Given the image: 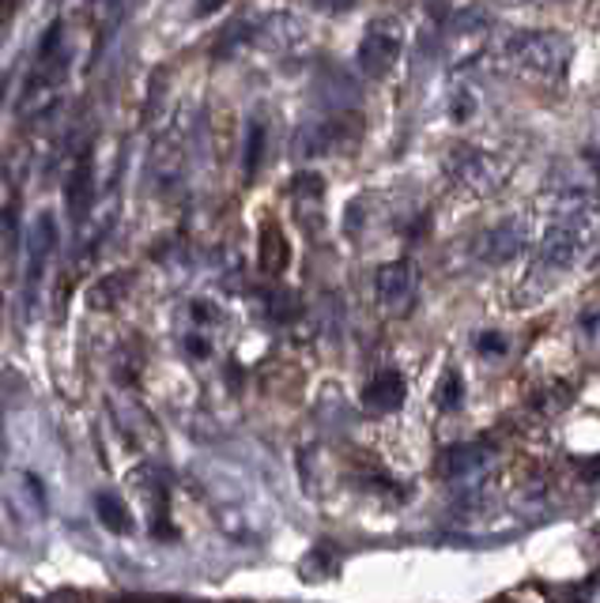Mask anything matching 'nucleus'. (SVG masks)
I'll list each match as a JSON object with an SVG mask.
<instances>
[{
  "instance_id": "nucleus-1",
  "label": "nucleus",
  "mask_w": 600,
  "mask_h": 603,
  "mask_svg": "<svg viewBox=\"0 0 600 603\" xmlns=\"http://www.w3.org/2000/svg\"><path fill=\"white\" fill-rule=\"evenodd\" d=\"M65 65H68V50H65V23H50V30L42 35V46L35 50V57H30V68L27 76H23V91H20V106L23 114H30V110H38L46 99H53L61 87V76H65Z\"/></svg>"
},
{
  "instance_id": "nucleus-2",
  "label": "nucleus",
  "mask_w": 600,
  "mask_h": 603,
  "mask_svg": "<svg viewBox=\"0 0 600 603\" xmlns=\"http://www.w3.org/2000/svg\"><path fill=\"white\" fill-rule=\"evenodd\" d=\"M510 53H514V61L525 73L559 79L566 73V65H571L574 50L559 30H521L510 42Z\"/></svg>"
},
{
  "instance_id": "nucleus-3",
  "label": "nucleus",
  "mask_w": 600,
  "mask_h": 603,
  "mask_svg": "<svg viewBox=\"0 0 600 603\" xmlns=\"http://www.w3.org/2000/svg\"><path fill=\"white\" fill-rule=\"evenodd\" d=\"M446 174L469 193H495L507 178V163L492 151H480L472 144H454L446 151Z\"/></svg>"
},
{
  "instance_id": "nucleus-4",
  "label": "nucleus",
  "mask_w": 600,
  "mask_h": 603,
  "mask_svg": "<svg viewBox=\"0 0 600 603\" xmlns=\"http://www.w3.org/2000/svg\"><path fill=\"white\" fill-rule=\"evenodd\" d=\"M400 46H405V38H400V23L397 20H374L359 42V68L370 79L390 76L393 65H397V57H400Z\"/></svg>"
},
{
  "instance_id": "nucleus-5",
  "label": "nucleus",
  "mask_w": 600,
  "mask_h": 603,
  "mask_svg": "<svg viewBox=\"0 0 600 603\" xmlns=\"http://www.w3.org/2000/svg\"><path fill=\"white\" fill-rule=\"evenodd\" d=\"M586 223L589 216H559L548 227V234H544L540 257L556 268H571L582 257V249H586Z\"/></svg>"
},
{
  "instance_id": "nucleus-6",
  "label": "nucleus",
  "mask_w": 600,
  "mask_h": 603,
  "mask_svg": "<svg viewBox=\"0 0 600 603\" xmlns=\"http://www.w3.org/2000/svg\"><path fill=\"white\" fill-rule=\"evenodd\" d=\"M378 302L393 313H405L408 306L420 295V272H416L412 260H393V265L378 268Z\"/></svg>"
},
{
  "instance_id": "nucleus-7",
  "label": "nucleus",
  "mask_w": 600,
  "mask_h": 603,
  "mask_svg": "<svg viewBox=\"0 0 600 603\" xmlns=\"http://www.w3.org/2000/svg\"><path fill=\"white\" fill-rule=\"evenodd\" d=\"M347 137H352V129H344V117L341 114L329 117V121H321V125H306V129L295 137V158L329 155V151L341 147Z\"/></svg>"
},
{
  "instance_id": "nucleus-8",
  "label": "nucleus",
  "mask_w": 600,
  "mask_h": 603,
  "mask_svg": "<svg viewBox=\"0 0 600 603\" xmlns=\"http://www.w3.org/2000/svg\"><path fill=\"white\" fill-rule=\"evenodd\" d=\"M405 377L400 370H378L374 377L362 388V408L374 411V415H385V411H397L405 403Z\"/></svg>"
},
{
  "instance_id": "nucleus-9",
  "label": "nucleus",
  "mask_w": 600,
  "mask_h": 603,
  "mask_svg": "<svg viewBox=\"0 0 600 603\" xmlns=\"http://www.w3.org/2000/svg\"><path fill=\"white\" fill-rule=\"evenodd\" d=\"M521 245H525V234H521L518 219H507V223H499L495 230H487V238H484V257H487V260H507V257H514Z\"/></svg>"
},
{
  "instance_id": "nucleus-10",
  "label": "nucleus",
  "mask_w": 600,
  "mask_h": 603,
  "mask_svg": "<svg viewBox=\"0 0 600 603\" xmlns=\"http://www.w3.org/2000/svg\"><path fill=\"white\" fill-rule=\"evenodd\" d=\"M487 446H476V441H464V446H454V449H446V457H442V472H449V475H464V472H472L476 464H484L487 460Z\"/></svg>"
},
{
  "instance_id": "nucleus-11",
  "label": "nucleus",
  "mask_w": 600,
  "mask_h": 603,
  "mask_svg": "<svg viewBox=\"0 0 600 603\" xmlns=\"http://www.w3.org/2000/svg\"><path fill=\"white\" fill-rule=\"evenodd\" d=\"M260 268L268 275H280L288 268V242L276 227H265V234H260Z\"/></svg>"
},
{
  "instance_id": "nucleus-12",
  "label": "nucleus",
  "mask_w": 600,
  "mask_h": 603,
  "mask_svg": "<svg viewBox=\"0 0 600 603\" xmlns=\"http://www.w3.org/2000/svg\"><path fill=\"white\" fill-rule=\"evenodd\" d=\"M84 201H91V151H84L80 163H76V174L68 178V208L80 216Z\"/></svg>"
},
{
  "instance_id": "nucleus-13",
  "label": "nucleus",
  "mask_w": 600,
  "mask_h": 603,
  "mask_svg": "<svg viewBox=\"0 0 600 603\" xmlns=\"http://www.w3.org/2000/svg\"><path fill=\"white\" fill-rule=\"evenodd\" d=\"M434 400H438L442 411H454L457 403L464 400V381H461V374H446V377H442L438 396H434Z\"/></svg>"
},
{
  "instance_id": "nucleus-14",
  "label": "nucleus",
  "mask_w": 600,
  "mask_h": 603,
  "mask_svg": "<svg viewBox=\"0 0 600 603\" xmlns=\"http://www.w3.org/2000/svg\"><path fill=\"white\" fill-rule=\"evenodd\" d=\"M260 155H265V129L254 121L246 132V178H254L257 166H260Z\"/></svg>"
},
{
  "instance_id": "nucleus-15",
  "label": "nucleus",
  "mask_w": 600,
  "mask_h": 603,
  "mask_svg": "<svg viewBox=\"0 0 600 603\" xmlns=\"http://www.w3.org/2000/svg\"><path fill=\"white\" fill-rule=\"evenodd\" d=\"M295 189H298V196H314V201H318V196H321V178H318V174H303V178L295 181Z\"/></svg>"
},
{
  "instance_id": "nucleus-16",
  "label": "nucleus",
  "mask_w": 600,
  "mask_h": 603,
  "mask_svg": "<svg viewBox=\"0 0 600 603\" xmlns=\"http://www.w3.org/2000/svg\"><path fill=\"white\" fill-rule=\"evenodd\" d=\"M480 351H484V355H502V351H507V339H502L499 332H487V336H480Z\"/></svg>"
},
{
  "instance_id": "nucleus-17",
  "label": "nucleus",
  "mask_w": 600,
  "mask_h": 603,
  "mask_svg": "<svg viewBox=\"0 0 600 603\" xmlns=\"http://www.w3.org/2000/svg\"><path fill=\"white\" fill-rule=\"evenodd\" d=\"M318 12H329V15H336V12H352L355 8V0H310Z\"/></svg>"
},
{
  "instance_id": "nucleus-18",
  "label": "nucleus",
  "mask_w": 600,
  "mask_h": 603,
  "mask_svg": "<svg viewBox=\"0 0 600 603\" xmlns=\"http://www.w3.org/2000/svg\"><path fill=\"white\" fill-rule=\"evenodd\" d=\"M593 166H597V178H600V155L593 158Z\"/></svg>"
}]
</instances>
